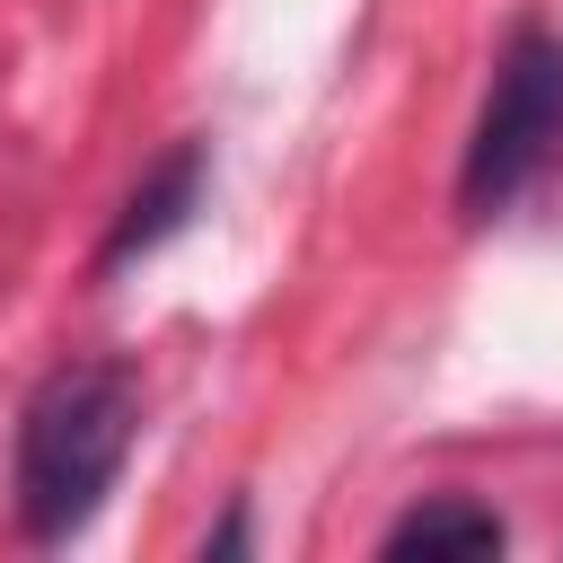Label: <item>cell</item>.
Returning <instances> with one entry per match:
<instances>
[{"instance_id": "1", "label": "cell", "mask_w": 563, "mask_h": 563, "mask_svg": "<svg viewBox=\"0 0 563 563\" xmlns=\"http://www.w3.org/2000/svg\"><path fill=\"white\" fill-rule=\"evenodd\" d=\"M132 431H141V396L114 361L53 369L26 396V422H18V528L35 545L79 537L97 519V501L114 493Z\"/></svg>"}, {"instance_id": "2", "label": "cell", "mask_w": 563, "mask_h": 563, "mask_svg": "<svg viewBox=\"0 0 563 563\" xmlns=\"http://www.w3.org/2000/svg\"><path fill=\"white\" fill-rule=\"evenodd\" d=\"M563 150V35L545 26H519L493 62V88H484V114L466 132V158H457V211L466 220H493L510 211L545 158Z\"/></svg>"}, {"instance_id": "3", "label": "cell", "mask_w": 563, "mask_h": 563, "mask_svg": "<svg viewBox=\"0 0 563 563\" xmlns=\"http://www.w3.org/2000/svg\"><path fill=\"white\" fill-rule=\"evenodd\" d=\"M202 167H211V158H202V141H185V150H176V158H167V167L123 202V220H114V238H106V255H97V264L114 273V264H132V255L167 246V238L194 220V202H202Z\"/></svg>"}, {"instance_id": "4", "label": "cell", "mask_w": 563, "mask_h": 563, "mask_svg": "<svg viewBox=\"0 0 563 563\" xmlns=\"http://www.w3.org/2000/svg\"><path fill=\"white\" fill-rule=\"evenodd\" d=\"M501 519L484 510V501H457V493H440V501H422V510H405L396 528H387V554H501Z\"/></svg>"}]
</instances>
